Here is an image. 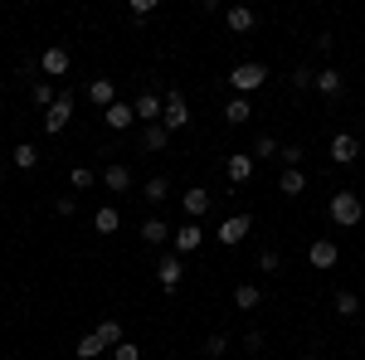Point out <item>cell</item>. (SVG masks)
I'll return each mask as SVG.
<instances>
[{
    "instance_id": "cell-4",
    "label": "cell",
    "mask_w": 365,
    "mask_h": 360,
    "mask_svg": "<svg viewBox=\"0 0 365 360\" xmlns=\"http://www.w3.org/2000/svg\"><path fill=\"white\" fill-rule=\"evenodd\" d=\"M161 127H166V132H185V127H190V103H185V93H180V88H170V93H166Z\"/></svg>"
},
{
    "instance_id": "cell-25",
    "label": "cell",
    "mask_w": 365,
    "mask_h": 360,
    "mask_svg": "<svg viewBox=\"0 0 365 360\" xmlns=\"http://www.w3.org/2000/svg\"><path fill=\"white\" fill-rule=\"evenodd\" d=\"M93 229H98V234H117V229H122V215H117V205H103V210H93Z\"/></svg>"
},
{
    "instance_id": "cell-37",
    "label": "cell",
    "mask_w": 365,
    "mask_h": 360,
    "mask_svg": "<svg viewBox=\"0 0 365 360\" xmlns=\"http://www.w3.org/2000/svg\"><path fill=\"white\" fill-rule=\"evenodd\" d=\"M54 215H58V220H73V215H78V200H73V195H58V200H54Z\"/></svg>"
},
{
    "instance_id": "cell-30",
    "label": "cell",
    "mask_w": 365,
    "mask_h": 360,
    "mask_svg": "<svg viewBox=\"0 0 365 360\" xmlns=\"http://www.w3.org/2000/svg\"><path fill=\"white\" fill-rule=\"evenodd\" d=\"M278 151H282V141H278V137H268V132L253 141V161H278Z\"/></svg>"
},
{
    "instance_id": "cell-27",
    "label": "cell",
    "mask_w": 365,
    "mask_h": 360,
    "mask_svg": "<svg viewBox=\"0 0 365 360\" xmlns=\"http://www.w3.org/2000/svg\"><path fill=\"white\" fill-rule=\"evenodd\" d=\"M54 98H58V93H54V83H49V78H34V83H29V103H34V108L49 112V108H54Z\"/></svg>"
},
{
    "instance_id": "cell-35",
    "label": "cell",
    "mask_w": 365,
    "mask_h": 360,
    "mask_svg": "<svg viewBox=\"0 0 365 360\" xmlns=\"http://www.w3.org/2000/svg\"><path fill=\"white\" fill-rule=\"evenodd\" d=\"M68 185L73 190H93V166H73L68 170Z\"/></svg>"
},
{
    "instance_id": "cell-20",
    "label": "cell",
    "mask_w": 365,
    "mask_h": 360,
    "mask_svg": "<svg viewBox=\"0 0 365 360\" xmlns=\"http://www.w3.org/2000/svg\"><path fill=\"white\" fill-rule=\"evenodd\" d=\"M331 312H336L341 322H356V317H361V297H356L351 287H341L336 297H331Z\"/></svg>"
},
{
    "instance_id": "cell-6",
    "label": "cell",
    "mask_w": 365,
    "mask_h": 360,
    "mask_svg": "<svg viewBox=\"0 0 365 360\" xmlns=\"http://www.w3.org/2000/svg\"><path fill=\"white\" fill-rule=\"evenodd\" d=\"M249 229H253V215H244V210H239V215H229V220L215 229V239H220L225 249H239V244L249 239Z\"/></svg>"
},
{
    "instance_id": "cell-22",
    "label": "cell",
    "mask_w": 365,
    "mask_h": 360,
    "mask_svg": "<svg viewBox=\"0 0 365 360\" xmlns=\"http://www.w3.org/2000/svg\"><path fill=\"white\" fill-rule=\"evenodd\" d=\"M93 336H98V341H103V346H108V351H113V346H122V341H127V336H122V322H117V317H103V322H98V326H93Z\"/></svg>"
},
{
    "instance_id": "cell-11",
    "label": "cell",
    "mask_w": 365,
    "mask_h": 360,
    "mask_svg": "<svg viewBox=\"0 0 365 360\" xmlns=\"http://www.w3.org/2000/svg\"><path fill=\"white\" fill-rule=\"evenodd\" d=\"M68 68H73V54H68L63 44H49V49L39 54V73H44V78H63Z\"/></svg>"
},
{
    "instance_id": "cell-9",
    "label": "cell",
    "mask_w": 365,
    "mask_h": 360,
    "mask_svg": "<svg viewBox=\"0 0 365 360\" xmlns=\"http://www.w3.org/2000/svg\"><path fill=\"white\" fill-rule=\"evenodd\" d=\"M156 282H161L166 292H175V287L185 282V258H180V253H161V258H156Z\"/></svg>"
},
{
    "instance_id": "cell-3",
    "label": "cell",
    "mask_w": 365,
    "mask_h": 360,
    "mask_svg": "<svg viewBox=\"0 0 365 360\" xmlns=\"http://www.w3.org/2000/svg\"><path fill=\"white\" fill-rule=\"evenodd\" d=\"M68 122H73V93H68V88H58L54 108L44 112V132H49V137H58V132H68Z\"/></svg>"
},
{
    "instance_id": "cell-42",
    "label": "cell",
    "mask_w": 365,
    "mask_h": 360,
    "mask_svg": "<svg viewBox=\"0 0 365 360\" xmlns=\"http://www.w3.org/2000/svg\"><path fill=\"white\" fill-rule=\"evenodd\" d=\"M5 166H10V161H5V156H0V175H5Z\"/></svg>"
},
{
    "instance_id": "cell-32",
    "label": "cell",
    "mask_w": 365,
    "mask_h": 360,
    "mask_svg": "<svg viewBox=\"0 0 365 360\" xmlns=\"http://www.w3.org/2000/svg\"><path fill=\"white\" fill-rule=\"evenodd\" d=\"M10 161H15V170H34V166H39V151H34V146H29V141H20V146H15V156H10Z\"/></svg>"
},
{
    "instance_id": "cell-7",
    "label": "cell",
    "mask_w": 365,
    "mask_h": 360,
    "mask_svg": "<svg viewBox=\"0 0 365 360\" xmlns=\"http://www.w3.org/2000/svg\"><path fill=\"white\" fill-rule=\"evenodd\" d=\"M132 112H137V122H141V127L161 122V112H166V93H156V88H146V93H137V103H132Z\"/></svg>"
},
{
    "instance_id": "cell-13",
    "label": "cell",
    "mask_w": 365,
    "mask_h": 360,
    "mask_svg": "<svg viewBox=\"0 0 365 360\" xmlns=\"http://www.w3.org/2000/svg\"><path fill=\"white\" fill-rule=\"evenodd\" d=\"M83 98L93 103V108L108 112L117 103V83H113V78H88V83H83Z\"/></svg>"
},
{
    "instance_id": "cell-10",
    "label": "cell",
    "mask_w": 365,
    "mask_h": 360,
    "mask_svg": "<svg viewBox=\"0 0 365 360\" xmlns=\"http://www.w3.org/2000/svg\"><path fill=\"white\" fill-rule=\"evenodd\" d=\"M200 244H205V229H200L195 220H185L180 229H175V234H170V253H180V258H190Z\"/></svg>"
},
{
    "instance_id": "cell-41",
    "label": "cell",
    "mask_w": 365,
    "mask_h": 360,
    "mask_svg": "<svg viewBox=\"0 0 365 360\" xmlns=\"http://www.w3.org/2000/svg\"><path fill=\"white\" fill-rule=\"evenodd\" d=\"M331 49H336V39H331V34H317V54L331 58Z\"/></svg>"
},
{
    "instance_id": "cell-15",
    "label": "cell",
    "mask_w": 365,
    "mask_h": 360,
    "mask_svg": "<svg viewBox=\"0 0 365 360\" xmlns=\"http://www.w3.org/2000/svg\"><path fill=\"white\" fill-rule=\"evenodd\" d=\"M253 170H258V161H253V151H234L225 161V175L234 180V185H244V180H253Z\"/></svg>"
},
{
    "instance_id": "cell-8",
    "label": "cell",
    "mask_w": 365,
    "mask_h": 360,
    "mask_svg": "<svg viewBox=\"0 0 365 360\" xmlns=\"http://www.w3.org/2000/svg\"><path fill=\"white\" fill-rule=\"evenodd\" d=\"M307 263L317 268V273H331V268L341 263L336 239H312V244H307Z\"/></svg>"
},
{
    "instance_id": "cell-38",
    "label": "cell",
    "mask_w": 365,
    "mask_h": 360,
    "mask_svg": "<svg viewBox=\"0 0 365 360\" xmlns=\"http://www.w3.org/2000/svg\"><path fill=\"white\" fill-rule=\"evenodd\" d=\"M258 268H263V273H278V268H282V253L278 249H263V253H258Z\"/></svg>"
},
{
    "instance_id": "cell-5",
    "label": "cell",
    "mask_w": 365,
    "mask_h": 360,
    "mask_svg": "<svg viewBox=\"0 0 365 360\" xmlns=\"http://www.w3.org/2000/svg\"><path fill=\"white\" fill-rule=\"evenodd\" d=\"M361 151H365V146H361V137H356V132H336V137L327 141V156H331V166H351Z\"/></svg>"
},
{
    "instance_id": "cell-16",
    "label": "cell",
    "mask_w": 365,
    "mask_h": 360,
    "mask_svg": "<svg viewBox=\"0 0 365 360\" xmlns=\"http://www.w3.org/2000/svg\"><path fill=\"white\" fill-rule=\"evenodd\" d=\"M312 93H322V98L331 103V98H341V93H346V78H341L336 68L327 63V68H317V83H312Z\"/></svg>"
},
{
    "instance_id": "cell-33",
    "label": "cell",
    "mask_w": 365,
    "mask_h": 360,
    "mask_svg": "<svg viewBox=\"0 0 365 360\" xmlns=\"http://www.w3.org/2000/svg\"><path fill=\"white\" fill-rule=\"evenodd\" d=\"M302 156H307V151H302V146H297V141H287V146H282V151H278L282 170H302Z\"/></svg>"
},
{
    "instance_id": "cell-43",
    "label": "cell",
    "mask_w": 365,
    "mask_h": 360,
    "mask_svg": "<svg viewBox=\"0 0 365 360\" xmlns=\"http://www.w3.org/2000/svg\"><path fill=\"white\" fill-rule=\"evenodd\" d=\"M302 360H317V356H302Z\"/></svg>"
},
{
    "instance_id": "cell-24",
    "label": "cell",
    "mask_w": 365,
    "mask_h": 360,
    "mask_svg": "<svg viewBox=\"0 0 365 360\" xmlns=\"http://www.w3.org/2000/svg\"><path fill=\"white\" fill-rule=\"evenodd\" d=\"M141 200H146V205H166L170 200V180L166 175H151V180L141 185Z\"/></svg>"
},
{
    "instance_id": "cell-2",
    "label": "cell",
    "mask_w": 365,
    "mask_h": 360,
    "mask_svg": "<svg viewBox=\"0 0 365 360\" xmlns=\"http://www.w3.org/2000/svg\"><path fill=\"white\" fill-rule=\"evenodd\" d=\"M263 83H268V63H258V58L229 68V88H234V98H253Z\"/></svg>"
},
{
    "instance_id": "cell-23",
    "label": "cell",
    "mask_w": 365,
    "mask_h": 360,
    "mask_svg": "<svg viewBox=\"0 0 365 360\" xmlns=\"http://www.w3.org/2000/svg\"><path fill=\"white\" fill-rule=\"evenodd\" d=\"M170 146V132L161 122H151V127H141V151H166Z\"/></svg>"
},
{
    "instance_id": "cell-31",
    "label": "cell",
    "mask_w": 365,
    "mask_h": 360,
    "mask_svg": "<svg viewBox=\"0 0 365 360\" xmlns=\"http://www.w3.org/2000/svg\"><path fill=\"white\" fill-rule=\"evenodd\" d=\"M287 83L297 88V93H312V83H317V68H312V63H297V68H292V78H287Z\"/></svg>"
},
{
    "instance_id": "cell-28",
    "label": "cell",
    "mask_w": 365,
    "mask_h": 360,
    "mask_svg": "<svg viewBox=\"0 0 365 360\" xmlns=\"http://www.w3.org/2000/svg\"><path fill=\"white\" fill-rule=\"evenodd\" d=\"M278 190L287 195V200H297V195L307 190V175H302V170H282V175H278Z\"/></svg>"
},
{
    "instance_id": "cell-36",
    "label": "cell",
    "mask_w": 365,
    "mask_h": 360,
    "mask_svg": "<svg viewBox=\"0 0 365 360\" xmlns=\"http://www.w3.org/2000/svg\"><path fill=\"white\" fill-rule=\"evenodd\" d=\"M156 15V0H132V25H146Z\"/></svg>"
},
{
    "instance_id": "cell-40",
    "label": "cell",
    "mask_w": 365,
    "mask_h": 360,
    "mask_svg": "<svg viewBox=\"0 0 365 360\" xmlns=\"http://www.w3.org/2000/svg\"><path fill=\"white\" fill-rule=\"evenodd\" d=\"M263 341H268V336L258 331V326H249V331H244V351H263Z\"/></svg>"
},
{
    "instance_id": "cell-39",
    "label": "cell",
    "mask_w": 365,
    "mask_h": 360,
    "mask_svg": "<svg viewBox=\"0 0 365 360\" xmlns=\"http://www.w3.org/2000/svg\"><path fill=\"white\" fill-rule=\"evenodd\" d=\"M113 360H141V346L137 341H122V346H113Z\"/></svg>"
},
{
    "instance_id": "cell-1",
    "label": "cell",
    "mask_w": 365,
    "mask_h": 360,
    "mask_svg": "<svg viewBox=\"0 0 365 360\" xmlns=\"http://www.w3.org/2000/svg\"><path fill=\"white\" fill-rule=\"evenodd\" d=\"M327 215H331V224H341V229H356V224L365 220V195L361 190H336L327 200Z\"/></svg>"
},
{
    "instance_id": "cell-21",
    "label": "cell",
    "mask_w": 365,
    "mask_h": 360,
    "mask_svg": "<svg viewBox=\"0 0 365 360\" xmlns=\"http://www.w3.org/2000/svg\"><path fill=\"white\" fill-rule=\"evenodd\" d=\"M234 307H239V312L263 307V287H258V282H239V287H234Z\"/></svg>"
},
{
    "instance_id": "cell-14",
    "label": "cell",
    "mask_w": 365,
    "mask_h": 360,
    "mask_svg": "<svg viewBox=\"0 0 365 360\" xmlns=\"http://www.w3.org/2000/svg\"><path fill=\"white\" fill-rule=\"evenodd\" d=\"M170 234H175V229H170V224L161 220V215H151V220L141 224V244H146V249H166V244H170Z\"/></svg>"
},
{
    "instance_id": "cell-26",
    "label": "cell",
    "mask_w": 365,
    "mask_h": 360,
    "mask_svg": "<svg viewBox=\"0 0 365 360\" xmlns=\"http://www.w3.org/2000/svg\"><path fill=\"white\" fill-rule=\"evenodd\" d=\"M249 117H253V103H249V98H229V103H225V122H229V127H244Z\"/></svg>"
},
{
    "instance_id": "cell-12",
    "label": "cell",
    "mask_w": 365,
    "mask_h": 360,
    "mask_svg": "<svg viewBox=\"0 0 365 360\" xmlns=\"http://www.w3.org/2000/svg\"><path fill=\"white\" fill-rule=\"evenodd\" d=\"M210 205H215V195L205 190V185H190V190L180 195V210H185V220H205V215H210Z\"/></svg>"
},
{
    "instance_id": "cell-19",
    "label": "cell",
    "mask_w": 365,
    "mask_h": 360,
    "mask_svg": "<svg viewBox=\"0 0 365 360\" xmlns=\"http://www.w3.org/2000/svg\"><path fill=\"white\" fill-rule=\"evenodd\" d=\"M103 185H108L113 195H127L132 190V166H127V161H113V166L103 170Z\"/></svg>"
},
{
    "instance_id": "cell-29",
    "label": "cell",
    "mask_w": 365,
    "mask_h": 360,
    "mask_svg": "<svg viewBox=\"0 0 365 360\" xmlns=\"http://www.w3.org/2000/svg\"><path fill=\"white\" fill-rule=\"evenodd\" d=\"M73 356H78V360H98V356H108V346H103L98 336L88 331V336H78V346H73Z\"/></svg>"
},
{
    "instance_id": "cell-17",
    "label": "cell",
    "mask_w": 365,
    "mask_h": 360,
    "mask_svg": "<svg viewBox=\"0 0 365 360\" xmlns=\"http://www.w3.org/2000/svg\"><path fill=\"white\" fill-rule=\"evenodd\" d=\"M103 122H108V132H132V122H137V112H132V103H122V98H117L113 108L103 112Z\"/></svg>"
},
{
    "instance_id": "cell-34",
    "label": "cell",
    "mask_w": 365,
    "mask_h": 360,
    "mask_svg": "<svg viewBox=\"0 0 365 360\" xmlns=\"http://www.w3.org/2000/svg\"><path fill=\"white\" fill-rule=\"evenodd\" d=\"M205 356H210V360L229 356V336L225 331H210V336H205Z\"/></svg>"
},
{
    "instance_id": "cell-18",
    "label": "cell",
    "mask_w": 365,
    "mask_h": 360,
    "mask_svg": "<svg viewBox=\"0 0 365 360\" xmlns=\"http://www.w3.org/2000/svg\"><path fill=\"white\" fill-rule=\"evenodd\" d=\"M225 25L234 29V34H249V29L258 25V10H253V5H229V10H225Z\"/></svg>"
}]
</instances>
